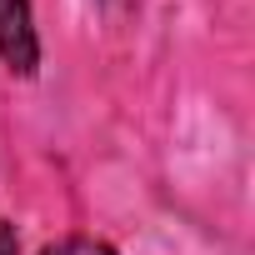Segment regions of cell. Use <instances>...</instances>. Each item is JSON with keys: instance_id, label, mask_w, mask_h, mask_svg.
Instances as JSON below:
<instances>
[{"instance_id": "277c9868", "label": "cell", "mask_w": 255, "mask_h": 255, "mask_svg": "<svg viewBox=\"0 0 255 255\" xmlns=\"http://www.w3.org/2000/svg\"><path fill=\"white\" fill-rule=\"evenodd\" d=\"M110 5H125V0H110Z\"/></svg>"}, {"instance_id": "6da1fadb", "label": "cell", "mask_w": 255, "mask_h": 255, "mask_svg": "<svg viewBox=\"0 0 255 255\" xmlns=\"http://www.w3.org/2000/svg\"><path fill=\"white\" fill-rule=\"evenodd\" d=\"M0 55L20 75L35 70L40 45H35V25H30V0H0Z\"/></svg>"}, {"instance_id": "3957f363", "label": "cell", "mask_w": 255, "mask_h": 255, "mask_svg": "<svg viewBox=\"0 0 255 255\" xmlns=\"http://www.w3.org/2000/svg\"><path fill=\"white\" fill-rule=\"evenodd\" d=\"M0 255H15V230L0 220Z\"/></svg>"}, {"instance_id": "7a4b0ae2", "label": "cell", "mask_w": 255, "mask_h": 255, "mask_svg": "<svg viewBox=\"0 0 255 255\" xmlns=\"http://www.w3.org/2000/svg\"><path fill=\"white\" fill-rule=\"evenodd\" d=\"M45 255H115V250H110V245H100V240H90V235H70V240L50 245Z\"/></svg>"}]
</instances>
